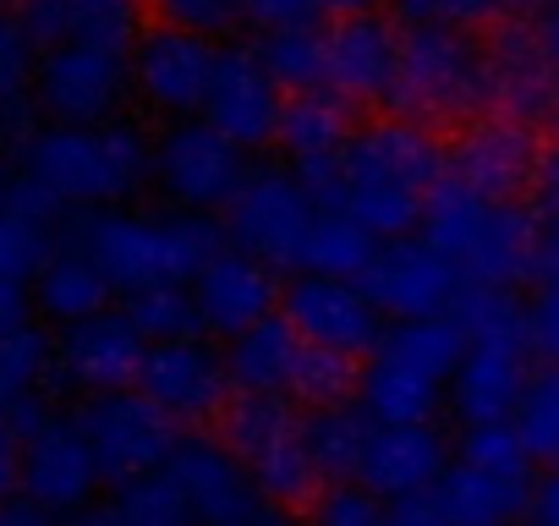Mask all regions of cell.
Here are the masks:
<instances>
[{
  "label": "cell",
  "mask_w": 559,
  "mask_h": 526,
  "mask_svg": "<svg viewBox=\"0 0 559 526\" xmlns=\"http://www.w3.org/2000/svg\"><path fill=\"white\" fill-rule=\"evenodd\" d=\"M439 181H444V154L433 132L406 116L352 132L335 159V198L373 236H406L423 219Z\"/></svg>",
  "instance_id": "6da1fadb"
},
{
  "label": "cell",
  "mask_w": 559,
  "mask_h": 526,
  "mask_svg": "<svg viewBox=\"0 0 559 526\" xmlns=\"http://www.w3.org/2000/svg\"><path fill=\"white\" fill-rule=\"evenodd\" d=\"M154 143L132 121L99 127H39L23 143V176L61 208H116L148 187Z\"/></svg>",
  "instance_id": "7a4b0ae2"
},
{
  "label": "cell",
  "mask_w": 559,
  "mask_h": 526,
  "mask_svg": "<svg viewBox=\"0 0 559 526\" xmlns=\"http://www.w3.org/2000/svg\"><path fill=\"white\" fill-rule=\"evenodd\" d=\"M390 105H395V116L423 121V127L477 121L483 110H493L488 45H477L461 23L412 17V28L401 34Z\"/></svg>",
  "instance_id": "3957f363"
},
{
  "label": "cell",
  "mask_w": 559,
  "mask_h": 526,
  "mask_svg": "<svg viewBox=\"0 0 559 526\" xmlns=\"http://www.w3.org/2000/svg\"><path fill=\"white\" fill-rule=\"evenodd\" d=\"M423 236L455 263L466 286H521L537 258V219L521 208V198H477L461 181H439L428 208H423Z\"/></svg>",
  "instance_id": "277c9868"
},
{
  "label": "cell",
  "mask_w": 559,
  "mask_h": 526,
  "mask_svg": "<svg viewBox=\"0 0 559 526\" xmlns=\"http://www.w3.org/2000/svg\"><path fill=\"white\" fill-rule=\"evenodd\" d=\"M219 247V225L209 214H138V208H99L83 225V252L105 270V280L127 291L148 286H187L203 258Z\"/></svg>",
  "instance_id": "5b68a950"
},
{
  "label": "cell",
  "mask_w": 559,
  "mask_h": 526,
  "mask_svg": "<svg viewBox=\"0 0 559 526\" xmlns=\"http://www.w3.org/2000/svg\"><path fill=\"white\" fill-rule=\"evenodd\" d=\"M225 444L247 466L258 499L274 504H302L319 488V471L302 444V417L292 395H258L241 390V401L225 406Z\"/></svg>",
  "instance_id": "8992f818"
},
{
  "label": "cell",
  "mask_w": 559,
  "mask_h": 526,
  "mask_svg": "<svg viewBox=\"0 0 559 526\" xmlns=\"http://www.w3.org/2000/svg\"><path fill=\"white\" fill-rule=\"evenodd\" d=\"M319 192L308 187L302 170L286 165H263L247 170L236 198L225 203V230L241 252L263 258L269 270H302V252H308V230L319 219Z\"/></svg>",
  "instance_id": "52a82bcc"
},
{
  "label": "cell",
  "mask_w": 559,
  "mask_h": 526,
  "mask_svg": "<svg viewBox=\"0 0 559 526\" xmlns=\"http://www.w3.org/2000/svg\"><path fill=\"white\" fill-rule=\"evenodd\" d=\"M34 105L61 127L116 121L132 94V50L116 45H50L34 67Z\"/></svg>",
  "instance_id": "ba28073f"
},
{
  "label": "cell",
  "mask_w": 559,
  "mask_h": 526,
  "mask_svg": "<svg viewBox=\"0 0 559 526\" xmlns=\"http://www.w3.org/2000/svg\"><path fill=\"white\" fill-rule=\"evenodd\" d=\"M247 176V159L230 138H219L209 121L198 116H181L159 143H154V159H148V181L187 214H214L236 198Z\"/></svg>",
  "instance_id": "9c48e42d"
},
{
  "label": "cell",
  "mask_w": 559,
  "mask_h": 526,
  "mask_svg": "<svg viewBox=\"0 0 559 526\" xmlns=\"http://www.w3.org/2000/svg\"><path fill=\"white\" fill-rule=\"evenodd\" d=\"M83 433L88 450L99 461L105 482H132L165 466V455L176 450V422L143 395V390H105L83 406Z\"/></svg>",
  "instance_id": "30bf717a"
},
{
  "label": "cell",
  "mask_w": 559,
  "mask_h": 526,
  "mask_svg": "<svg viewBox=\"0 0 559 526\" xmlns=\"http://www.w3.org/2000/svg\"><path fill=\"white\" fill-rule=\"evenodd\" d=\"M362 291L373 297V308L384 319H423V313H450L461 297V270L423 236H384V247H373L368 270L357 275Z\"/></svg>",
  "instance_id": "8fae6325"
},
{
  "label": "cell",
  "mask_w": 559,
  "mask_h": 526,
  "mask_svg": "<svg viewBox=\"0 0 559 526\" xmlns=\"http://www.w3.org/2000/svg\"><path fill=\"white\" fill-rule=\"evenodd\" d=\"M214 67H219V50H214L209 34L159 23L154 34H138V45H132V94L154 116L181 121V116L203 110Z\"/></svg>",
  "instance_id": "7c38bea8"
},
{
  "label": "cell",
  "mask_w": 559,
  "mask_h": 526,
  "mask_svg": "<svg viewBox=\"0 0 559 526\" xmlns=\"http://www.w3.org/2000/svg\"><path fill=\"white\" fill-rule=\"evenodd\" d=\"M286 319L302 340L324 346V351H341V357H368L384 335V313L373 308V297L362 291V280H346V275H297L286 286Z\"/></svg>",
  "instance_id": "4fadbf2b"
},
{
  "label": "cell",
  "mask_w": 559,
  "mask_h": 526,
  "mask_svg": "<svg viewBox=\"0 0 559 526\" xmlns=\"http://www.w3.org/2000/svg\"><path fill=\"white\" fill-rule=\"evenodd\" d=\"M99 461L88 450V433L78 417L45 411L28 433H23V493L56 515H78L94 504L99 493Z\"/></svg>",
  "instance_id": "5bb4252c"
},
{
  "label": "cell",
  "mask_w": 559,
  "mask_h": 526,
  "mask_svg": "<svg viewBox=\"0 0 559 526\" xmlns=\"http://www.w3.org/2000/svg\"><path fill=\"white\" fill-rule=\"evenodd\" d=\"M138 390L170 417V422H209L214 411H225V357L198 340V335H176V340H148L143 368H138Z\"/></svg>",
  "instance_id": "9a60e30c"
},
{
  "label": "cell",
  "mask_w": 559,
  "mask_h": 526,
  "mask_svg": "<svg viewBox=\"0 0 559 526\" xmlns=\"http://www.w3.org/2000/svg\"><path fill=\"white\" fill-rule=\"evenodd\" d=\"M537 138H532V121H515V116H493V121H472L455 148L444 154V176L461 181L466 192L477 198H521L537 176Z\"/></svg>",
  "instance_id": "2e32d148"
},
{
  "label": "cell",
  "mask_w": 559,
  "mask_h": 526,
  "mask_svg": "<svg viewBox=\"0 0 559 526\" xmlns=\"http://www.w3.org/2000/svg\"><path fill=\"white\" fill-rule=\"evenodd\" d=\"M280 110H286V88L269 77L258 50H219V67L209 77V94H203L198 116L247 154V148L274 143Z\"/></svg>",
  "instance_id": "e0dca14e"
},
{
  "label": "cell",
  "mask_w": 559,
  "mask_h": 526,
  "mask_svg": "<svg viewBox=\"0 0 559 526\" xmlns=\"http://www.w3.org/2000/svg\"><path fill=\"white\" fill-rule=\"evenodd\" d=\"M187 291L198 308V330H209V335H236L280 308L274 270L241 247H214L203 258V270L187 280Z\"/></svg>",
  "instance_id": "ac0fdd59"
},
{
  "label": "cell",
  "mask_w": 559,
  "mask_h": 526,
  "mask_svg": "<svg viewBox=\"0 0 559 526\" xmlns=\"http://www.w3.org/2000/svg\"><path fill=\"white\" fill-rule=\"evenodd\" d=\"M148 340L127 324V313H88L78 324L61 330L56 340V373L67 390L83 395H105V390H132L138 368H143Z\"/></svg>",
  "instance_id": "d6986e66"
},
{
  "label": "cell",
  "mask_w": 559,
  "mask_h": 526,
  "mask_svg": "<svg viewBox=\"0 0 559 526\" xmlns=\"http://www.w3.org/2000/svg\"><path fill=\"white\" fill-rule=\"evenodd\" d=\"M444 466H450V439L433 422H368L352 477L379 499H412L428 493Z\"/></svg>",
  "instance_id": "ffe728a7"
},
{
  "label": "cell",
  "mask_w": 559,
  "mask_h": 526,
  "mask_svg": "<svg viewBox=\"0 0 559 526\" xmlns=\"http://www.w3.org/2000/svg\"><path fill=\"white\" fill-rule=\"evenodd\" d=\"M159 471L181 488V499H187L198 526H225V521L258 510V488H252L247 466L230 455L225 439H209V433L176 439V450L165 455Z\"/></svg>",
  "instance_id": "44dd1931"
},
{
  "label": "cell",
  "mask_w": 559,
  "mask_h": 526,
  "mask_svg": "<svg viewBox=\"0 0 559 526\" xmlns=\"http://www.w3.org/2000/svg\"><path fill=\"white\" fill-rule=\"evenodd\" d=\"M395 56H401V28L373 12H346L324 34V88H335L352 105L390 99L395 83Z\"/></svg>",
  "instance_id": "7402d4cb"
},
{
  "label": "cell",
  "mask_w": 559,
  "mask_h": 526,
  "mask_svg": "<svg viewBox=\"0 0 559 526\" xmlns=\"http://www.w3.org/2000/svg\"><path fill=\"white\" fill-rule=\"evenodd\" d=\"M352 138V99H341L335 88H308L280 110V132L274 143H286V154L297 159V170L308 176V187L319 192V203L341 208L335 198V159Z\"/></svg>",
  "instance_id": "603a6c76"
},
{
  "label": "cell",
  "mask_w": 559,
  "mask_h": 526,
  "mask_svg": "<svg viewBox=\"0 0 559 526\" xmlns=\"http://www.w3.org/2000/svg\"><path fill=\"white\" fill-rule=\"evenodd\" d=\"M23 23H28L39 50H50V45L132 50L143 34V0H28Z\"/></svg>",
  "instance_id": "cb8c5ba5"
},
{
  "label": "cell",
  "mask_w": 559,
  "mask_h": 526,
  "mask_svg": "<svg viewBox=\"0 0 559 526\" xmlns=\"http://www.w3.org/2000/svg\"><path fill=\"white\" fill-rule=\"evenodd\" d=\"M428 499L439 504V515L450 526H510L526 515L532 482L510 477V471H488L472 461H450L439 471V482L428 488Z\"/></svg>",
  "instance_id": "d4e9b609"
},
{
  "label": "cell",
  "mask_w": 559,
  "mask_h": 526,
  "mask_svg": "<svg viewBox=\"0 0 559 526\" xmlns=\"http://www.w3.org/2000/svg\"><path fill=\"white\" fill-rule=\"evenodd\" d=\"M56 198L39 192L23 170L0 176V275L34 280V270L56 252Z\"/></svg>",
  "instance_id": "484cf974"
},
{
  "label": "cell",
  "mask_w": 559,
  "mask_h": 526,
  "mask_svg": "<svg viewBox=\"0 0 559 526\" xmlns=\"http://www.w3.org/2000/svg\"><path fill=\"white\" fill-rule=\"evenodd\" d=\"M110 297H116V286L105 280V270L83 252V241L78 247H61V252H50L39 270H34V308H39V319H50V324H78V319H88V313H105L110 308Z\"/></svg>",
  "instance_id": "4316f807"
},
{
  "label": "cell",
  "mask_w": 559,
  "mask_h": 526,
  "mask_svg": "<svg viewBox=\"0 0 559 526\" xmlns=\"http://www.w3.org/2000/svg\"><path fill=\"white\" fill-rule=\"evenodd\" d=\"M488 67H493V110L515 121H543L559 110V77L532 45V34H504L488 50Z\"/></svg>",
  "instance_id": "83f0119b"
},
{
  "label": "cell",
  "mask_w": 559,
  "mask_h": 526,
  "mask_svg": "<svg viewBox=\"0 0 559 526\" xmlns=\"http://www.w3.org/2000/svg\"><path fill=\"white\" fill-rule=\"evenodd\" d=\"M297 357H302V335L286 324V319H258L247 330L230 335V351H225V373L236 390H258V395H286L292 390V373H297Z\"/></svg>",
  "instance_id": "f1b7e54d"
},
{
  "label": "cell",
  "mask_w": 559,
  "mask_h": 526,
  "mask_svg": "<svg viewBox=\"0 0 559 526\" xmlns=\"http://www.w3.org/2000/svg\"><path fill=\"white\" fill-rule=\"evenodd\" d=\"M357 411L368 422H433V406L444 395V384H433L428 373L395 362L390 351H368V368H357Z\"/></svg>",
  "instance_id": "f546056e"
},
{
  "label": "cell",
  "mask_w": 559,
  "mask_h": 526,
  "mask_svg": "<svg viewBox=\"0 0 559 526\" xmlns=\"http://www.w3.org/2000/svg\"><path fill=\"white\" fill-rule=\"evenodd\" d=\"M373 258V230L362 219H352L346 208H319L313 230H308V252H302V270L313 275H346L357 280Z\"/></svg>",
  "instance_id": "4dcf8cb0"
},
{
  "label": "cell",
  "mask_w": 559,
  "mask_h": 526,
  "mask_svg": "<svg viewBox=\"0 0 559 526\" xmlns=\"http://www.w3.org/2000/svg\"><path fill=\"white\" fill-rule=\"evenodd\" d=\"M362 433H368V417L346 406H313V417H302V444H308L319 482H346L357 471Z\"/></svg>",
  "instance_id": "1f68e13d"
},
{
  "label": "cell",
  "mask_w": 559,
  "mask_h": 526,
  "mask_svg": "<svg viewBox=\"0 0 559 526\" xmlns=\"http://www.w3.org/2000/svg\"><path fill=\"white\" fill-rule=\"evenodd\" d=\"M258 61L286 94L324 88V34L313 23H286V28H263Z\"/></svg>",
  "instance_id": "d6a6232c"
},
{
  "label": "cell",
  "mask_w": 559,
  "mask_h": 526,
  "mask_svg": "<svg viewBox=\"0 0 559 526\" xmlns=\"http://www.w3.org/2000/svg\"><path fill=\"white\" fill-rule=\"evenodd\" d=\"M510 428L521 433L532 461L559 466V362H548L543 373H526L515 411H510Z\"/></svg>",
  "instance_id": "836d02e7"
},
{
  "label": "cell",
  "mask_w": 559,
  "mask_h": 526,
  "mask_svg": "<svg viewBox=\"0 0 559 526\" xmlns=\"http://www.w3.org/2000/svg\"><path fill=\"white\" fill-rule=\"evenodd\" d=\"M127 324L143 340H176V335H198V308L187 286H148V291H127Z\"/></svg>",
  "instance_id": "e575fe53"
},
{
  "label": "cell",
  "mask_w": 559,
  "mask_h": 526,
  "mask_svg": "<svg viewBox=\"0 0 559 526\" xmlns=\"http://www.w3.org/2000/svg\"><path fill=\"white\" fill-rule=\"evenodd\" d=\"M357 390V357H341V351H324L313 340H302V357H297V373H292V401L302 406H341L346 395Z\"/></svg>",
  "instance_id": "d590c367"
},
{
  "label": "cell",
  "mask_w": 559,
  "mask_h": 526,
  "mask_svg": "<svg viewBox=\"0 0 559 526\" xmlns=\"http://www.w3.org/2000/svg\"><path fill=\"white\" fill-rule=\"evenodd\" d=\"M116 488L121 493L110 504H116V515L127 526H198L187 499H181V488L165 471H148V477H132V482H116Z\"/></svg>",
  "instance_id": "8d00e7d4"
},
{
  "label": "cell",
  "mask_w": 559,
  "mask_h": 526,
  "mask_svg": "<svg viewBox=\"0 0 559 526\" xmlns=\"http://www.w3.org/2000/svg\"><path fill=\"white\" fill-rule=\"evenodd\" d=\"M34 67H39V45H34L23 12L0 7V110H17L28 99Z\"/></svg>",
  "instance_id": "74e56055"
},
{
  "label": "cell",
  "mask_w": 559,
  "mask_h": 526,
  "mask_svg": "<svg viewBox=\"0 0 559 526\" xmlns=\"http://www.w3.org/2000/svg\"><path fill=\"white\" fill-rule=\"evenodd\" d=\"M0 373L12 379L17 395H39V384L56 373V340L23 319L12 335H0Z\"/></svg>",
  "instance_id": "f35d334b"
},
{
  "label": "cell",
  "mask_w": 559,
  "mask_h": 526,
  "mask_svg": "<svg viewBox=\"0 0 559 526\" xmlns=\"http://www.w3.org/2000/svg\"><path fill=\"white\" fill-rule=\"evenodd\" d=\"M461 461L488 466V471H510V477H526L532 471V455H526L521 433L510 428V417H499V422H466Z\"/></svg>",
  "instance_id": "ab89813d"
},
{
  "label": "cell",
  "mask_w": 559,
  "mask_h": 526,
  "mask_svg": "<svg viewBox=\"0 0 559 526\" xmlns=\"http://www.w3.org/2000/svg\"><path fill=\"white\" fill-rule=\"evenodd\" d=\"M313 526H395V510H384V499H379L373 488H346V482H335L330 493H319Z\"/></svg>",
  "instance_id": "60d3db41"
},
{
  "label": "cell",
  "mask_w": 559,
  "mask_h": 526,
  "mask_svg": "<svg viewBox=\"0 0 559 526\" xmlns=\"http://www.w3.org/2000/svg\"><path fill=\"white\" fill-rule=\"evenodd\" d=\"M543 0H406V17H433V23H461V28H477V23H493L504 12H537Z\"/></svg>",
  "instance_id": "b9f144b4"
},
{
  "label": "cell",
  "mask_w": 559,
  "mask_h": 526,
  "mask_svg": "<svg viewBox=\"0 0 559 526\" xmlns=\"http://www.w3.org/2000/svg\"><path fill=\"white\" fill-rule=\"evenodd\" d=\"M159 12V23H176V28H192V34H209L219 39L225 28H236V0H148Z\"/></svg>",
  "instance_id": "7bdbcfd3"
},
{
  "label": "cell",
  "mask_w": 559,
  "mask_h": 526,
  "mask_svg": "<svg viewBox=\"0 0 559 526\" xmlns=\"http://www.w3.org/2000/svg\"><path fill=\"white\" fill-rule=\"evenodd\" d=\"M521 324H526V346H532L537 357L559 362V286H543L537 302L521 313Z\"/></svg>",
  "instance_id": "ee69618b"
},
{
  "label": "cell",
  "mask_w": 559,
  "mask_h": 526,
  "mask_svg": "<svg viewBox=\"0 0 559 526\" xmlns=\"http://www.w3.org/2000/svg\"><path fill=\"white\" fill-rule=\"evenodd\" d=\"M313 0H236V17L258 28H286V23H313Z\"/></svg>",
  "instance_id": "f6af8a7d"
},
{
  "label": "cell",
  "mask_w": 559,
  "mask_h": 526,
  "mask_svg": "<svg viewBox=\"0 0 559 526\" xmlns=\"http://www.w3.org/2000/svg\"><path fill=\"white\" fill-rule=\"evenodd\" d=\"M23 493V433L12 428V417H0V499Z\"/></svg>",
  "instance_id": "bcb514c9"
},
{
  "label": "cell",
  "mask_w": 559,
  "mask_h": 526,
  "mask_svg": "<svg viewBox=\"0 0 559 526\" xmlns=\"http://www.w3.org/2000/svg\"><path fill=\"white\" fill-rule=\"evenodd\" d=\"M532 275L543 286H559V214H548V225H537V258H532Z\"/></svg>",
  "instance_id": "7dc6e473"
},
{
  "label": "cell",
  "mask_w": 559,
  "mask_h": 526,
  "mask_svg": "<svg viewBox=\"0 0 559 526\" xmlns=\"http://www.w3.org/2000/svg\"><path fill=\"white\" fill-rule=\"evenodd\" d=\"M0 526H61V515L34 504L28 493H12V499H0Z\"/></svg>",
  "instance_id": "c3c4849f"
},
{
  "label": "cell",
  "mask_w": 559,
  "mask_h": 526,
  "mask_svg": "<svg viewBox=\"0 0 559 526\" xmlns=\"http://www.w3.org/2000/svg\"><path fill=\"white\" fill-rule=\"evenodd\" d=\"M532 45L543 50V61H548V67H554V77H559V0H543V7H537Z\"/></svg>",
  "instance_id": "681fc988"
},
{
  "label": "cell",
  "mask_w": 559,
  "mask_h": 526,
  "mask_svg": "<svg viewBox=\"0 0 559 526\" xmlns=\"http://www.w3.org/2000/svg\"><path fill=\"white\" fill-rule=\"evenodd\" d=\"M532 192H537V208H543V219H548V214H559V148H548V154L537 159Z\"/></svg>",
  "instance_id": "f907efd6"
},
{
  "label": "cell",
  "mask_w": 559,
  "mask_h": 526,
  "mask_svg": "<svg viewBox=\"0 0 559 526\" xmlns=\"http://www.w3.org/2000/svg\"><path fill=\"white\" fill-rule=\"evenodd\" d=\"M526 510H532V521H537V526H559V466H554V471L532 488Z\"/></svg>",
  "instance_id": "816d5d0a"
},
{
  "label": "cell",
  "mask_w": 559,
  "mask_h": 526,
  "mask_svg": "<svg viewBox=\"0 0 559 526\" xmlns=\"http://www.w3.org/2000/svg\"><path fill=\"white\" fill-rule=\"evenodd\" d=\"M23 319H28V291H23V280L0 275V335H12Z\"/></svg>",
  "instance_id": "f5cc1de1"
},
{
  "label": "cell",
  "mask_w": 559,
  "mask_h": 526,
  "mask_svg": "<svg viewBox=\"0 0 559 526\" xmlns=\"http://www.w3.org/2000/svg\"><path fill=\"white\" fill-rule=\"evenodd\" d=\"M395 526H450V521L439 515V504H433L428 493H412V499H401V510H395Z\"/></svg>",
  "instance_id": "db71d44e"
},
{
  "label": "cell",
  "mask_w": 559,
  "mask_h": 526,
  "mask_svg": "<svg viewBox=\"0 0 559 526\" xmlns=\"http://www.w3.org/2000/svg\"><path fill=\"white\" fill-rule=\"evenodd\" d=\"M319 12H335V17H346V12H373V7H384V0H313Z\"/></svg>",
  "instance_id": "11a10c76"
},
{
  "label": "cell",
  "mask_w": 559,
  "mask_h": 526,
  "mask_svg": "<svg viewBox=\"0 0 559 526\" xmlns=\"http://www.w3.org/2000/svg\"><path fill=\"white\" fill-rule=\"evenodd\" d=\"M78 526H127L116 515V504H99V510H78Z\"/></svg>",
  "instance_id": "9f6ffc18"
},
{
  "label": "cell",
  "mask_w": 559,
  "mask_h": 526,
  "mask_svg": "<svg viewBox=\"0 0 559 526\" xmlns=\"http://www.w3.org/2000/svg\"><path fill=\"white\" fill-rule=\"evenodd\" d=\"M225 526H286V521L269 515V510H247V515H236V521H225Z\"/></svg>",
  "instance_id": "6f0895ef"
},
{
  "label": "cell",
  "mask_w": 559,
  "mask_h": 526,
  "mask_svg": "<svg viewBox=\"0 0 559 526\" xmlns=\"http://www.w3.org/2000/svg\"><path fill=\"white\" fill-rule=\"evenodd\" d=\"M17 401H23V395L12 390V379H7V373H0V417H7V411H12Z\"/></svg>",
  "instance_id": "680465c9"
},
{
  "label": "cell",
  "mask_w": 559,
  "mask_h": 526,
  "mask_svg": "<svg viewBox=\"0 0 559 526\" xmlns=\"http://www.w3.org/2000/svg\"><path fill=\"white\" fill-rule=\"evenodd\" d=\"M0 7H12V12H23V7H28V0H0Z\"/></svg>",
  "instance_id": "91938a15"
}]
</instances>
